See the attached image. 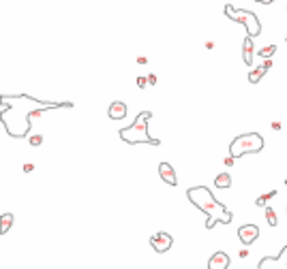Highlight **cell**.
Wrapping results in <instances>:
<instances>
[{
    "instance_id": "obj_1",
    "label": "cell",
    "mask_w": 287,
    "mask_h": 269,
    "mask_svg": "<svg viewBox=\"0 0 287 269\" xmlns=\"http://www.w3.org/2000/svg\"><path fill=\"white\" fill-rule=\"evenodd\" d=\"M187 199L208 216V220H206V229L208 231L214 225H217V222H223V225H230L232 222V218H234L232 212L227 210L223 203H219L217 199H214L212 192L206 186H193V188H189L187 190Z\"/></svg>"
},
{
    "instance_id": "obj_2",
    "label": "cell",
    "mask_w": 287,
    "mask_h": 269,
    "mask_svg": "<svg viewBox=\"0 0 287 269\" xmlns=\"http://www.w3.org/2000/svg\"><path fill=\"white\" fill-rule=\"evenodd\" d=\"M150 118H152L150 111H141V114L135 118L133 124L120 130V139H122L125 143H133V145H135V143L161 145V141H159V139H154L152 134L148 132V122H150Z\"/></svg>"
},
{
    "instance_id": "obj_3",
    "label": "cell",
    "mask_w": 287,
    "mask_h": 269,
    "mask_svg": "<svg viewBox=\"0 0 287 269\" xmlns=\"http://www.w3.org/2000/svg\"><path fill=\"white\" fill-rule=\"evenodd\" d=\"M264 150V137L259 132H244L238 134L230 145V156L240 158L244 154H257Z\"/></svg>"
},
{
    "instance_id": "obj_4",
    "label": "cell",
    "mask_w": 287,
    "mask_h": 269,
    "mask_svg": "<svg viewBox=\"0 0 287 269\" xmlns=\"http://www.w3.org/2000/svg\"><path fill=\"white\" fill-rule=\"evenodd\" d=\"M225 15L234 21H238V24H242V26L247 28L249 36H259L261 26H259V19L255 17V13L244 11V9H236L234 5H225Z\"/></svg>"
},
{
    "instance_id": "obj_5",
    "label": "cell",
    "mask_w": 287,
    "mask_h": 269,
    "mask_svg": "<svg viewBox=\"0 0 287 269\" xmlns=\"http://www.w3.org/2000/svg\"><path fill=\"white\" fill-rule=\"evenodd\" d=\"M172 243H174V237L170 235V233H165V231H161V233H157V235H152L150 237V246H152V250L154 252H159V254H163V252H167L172 248Z\"/></svg>"
},
{
    "instance_id": "obj_6",
    "label": "cell",
    "mask_w": 287,
    "mask_h": 269,
    "mask_svg": "<svg viewBox=\"0 0 287 269\" xmlns=\"http://www.w3.org/2000/svg\"><path fill=\"white\" fill-rule=\"evenodd\" d=\"M257 237H259V227L257 225H242L240 229H238V239H240L244 246L253 243Z\"/></svg>"
},
{
    "instance_id": "obj_7",
    "label": "cell",
    "mask_w": 287,
    "mask_h": 269,
    "mask_svg": "<svg viewBox=\"0 0 287 269\" xmlns=\"http://www.w3.org/2000/svg\"><path fill=\"white\" fill-rule=\"evenodd\" d=\"M159 175L161 180L165 182V184H170V186H178V177H176V171L170 163H161L159 165Z\"/></svg>"
},
{
    "instance_id": "obj_8",
    "label": "cell",
    "mask_w": 287,
    "mask_h": 269,
    "mask_svg": "<svg viewBox=\"0 0 287 269\" xmlns=\"http://www.w3.org/2000/svg\"><path fill=\"white\" fill-rule=\"evenodd\" d=\"M230 267V256L225 252H214L208 261V269H227Z\"/></svg>"
},
{
    "instance_id": "obj_9",
    "label": "cell",
    "mask_w": 287,
    "mask_h": 269,
    "mask_svg": "<svg viewBox=\"0 0 287 269\" xmlns=\"http://www.w3.org/2000/svg\"><path fill=\"white\" fill-rule=\"evenodd\" d=\"M270 66H272V60H270V58H268V60H264V64H259L255 71H251V73H249V81H251V83H259V81H261V77L266 75Z\"/></svg>"
},
{
    "instance_id": "obj_10",
    "label": "cell",
    "mask_w": 287,
    "mask_h": 269,
    "mask_svg": "<svg viewBox=\"0 0 287 269\" xmlns=\"http://www.w3.org/2000/svg\"><path fill=\"white\" fill-rule=\"evenodd\" d=\"M107 116H110L112 120H122L127 118V105L122 101H114L110 105V109H107Z\"/></svg>"
},
{
    "instance_id": "obj_11",
    "label": "cell",
    "mask_w": 287,
    "mask_h": 269,
    "mask_svg": "<svg viewBox=\"0 0 287 269\" xmlns=\"http://www.w3.org/2000/svg\"><path fill=\"white\" fill-rule=\"evenodd\" d=\"M242 58H244V64H253V36L249 34L242 43Z\"/></svg>"
},
{
    "instance_id": "obj_12",
    "label": "cell",
    "mask_w": 287,
    "mask_h": 269,
    "mask_svg": "<svg viewBox=\"0 0 287 269\" xmlns=\"http://www.w3.org/2000/svg\"><path fill=\"white\" fill-rule=\"evenodd\" d=\"M214 186L217 188H230L232 186V175L230 173H219L214 177Z\"/></svg>"
},
{
    "instance_id": "obj_13",
    "label": "cell",
    "mask_w": 287,
    "mask_h": 269,
    "mask_svg": "<svg viewBox=\"0 0 287 269\" xmlns=\"http://www.w3.org/2000/svg\"><path fill=\"white\" fill-rule=\"evenodd\" d=\"M266 220H268L270 227H277V222H279V220H277V212H274L272 207H266Z\"/></svg>"
},
{
    "instance_id": "obj_14",
    "label": "cell",
    "mask_w": 287,
    "mask_h": 269,
    "mask_svg": "<svg viewBox=\"0 0 287 269\" xmlns=\"http://www.w3.org/2000/svg\"><path fill=\"white\" fill-rule=\"evenodd\" d=\"M274 52H277V45H268V47H264V50H259L257 54L261 56V58H270V56H274Z\"/></svg>"
},
{
    "instance_id": "obj_15",
    "label": "cell",
    "mask_w": 287,
    "mask_h": 269,
    "mask_svg": "<svg viewBox=\"0 0 287 269\" xmlns=\"http://www.w3.org/2000/svg\"><path fill=\"white\" fill-rule=\"evenodd\" d=\"M11 225H13V214H5L3 216V233H9Z\"/></svg>"
},
{
    "instance_id": "obj_16",
    "label": "cell",
    "mask_w": 287,
    "mask_h": 269,
    "mask_svg": "<svg viewBox=\"0 0 287 269\" xmlns=\"http://www.w3.org/2000/svg\"><path fill=\"white\" fill-rule=\"evenodd\" d=\"M28 141H30V145H34V148H37V145L43 143V137H41V134H32V137H30Z\"/></svg>"
},
{
    "instance_id": "obj_17",
    "label": "cell",
    "mask_w": 287,
    "mask_h": 269,
    "mask_svg": "<svg viewBox=\"0 0 287 269\" xmlns=\"http://www.w3.org/2000/svg\"><path fill=\"white\" fill-rule=\"evenodd\" d=\"M146 85H148L146 77H137V88H146Z\"/></svg>"
},
{
    "instance_id": "obj_18",
    "label": "cell",
    "mask_w": 287,
    "mask_h": 269,
    "mask_svg": "<svg viewBox=\"0 0 287 269\" xmlns=\"http://www.w3.org/2000/svg\"><path fill=\"white\" fill-rule=\"evenodd\" d=\"M266 203H268V201H266V197H264V194H261V197L255 201V205H259V207H266Z\"/></svg>"
},
{
    "instance_id": "obj_19",
    "label": "cell",
    "mask_w": 287,
    "mask_h": 269,
    "mask_svg": "<svg viewBox=\"0 0 287 269\" xmlns=\"http://www.w3.org/2000/svg\"><path fill=\"white\" fill-rule=\"evenodd\" d=\"M146 79H148V85H154V83H157V75H152V73H150Z\"/></svg>"
},
{
    "instance_id": "obj_20",
    "label": "cell",
    "mask_w": 287,
    "mask_h": 269,
    "mask_svg": "<svg viewBox=\"0 0 287 269\" xmlns=\"http://www.w3.org/2000/svg\"><path fill=\"white\" fill-rule=\"evenodd\" d=\"M32 169H34V165L32 163H26V165H24V173H30Z\"/></svg>"
},
{
    "instance_id": "obj_21",
    "label": "cell",
    "mask_w": 287,
    "mask_h": 269,
    "mask_svg": "<svg viewBox=\"0 0 287 269\" xmlns=\"http://www.w3.org/2000/svg\"><path fill=\"white\" fill-rule=\"evenodd\" d=\"M264 197H266V201H270L272 197H277V190H270V192H266V194H264Z\"/></svg>"
},
{
    "instance_id": "obj_22",
    "label": "cell",
    "mask_w": 287,
    "mask_h": 269,
    "mask_svg": "<svg viewBox=\"0 0 287 269\" xmlns=\"http://www.w3.org/2000/svg\"><path fill=\"white\" fill-rule=\"evenodd\" d=\"M234 161H236L234 156H227V158H225V165H227V167H232V165H234Z\"/></svg>"
},
{
    "instance_id": "obj_23",
    "label": "cell",
    "mask_w": 287,
    "mask_h": 269,
    "mask_svg": "<svg viewBox=\"0 0 287 269\" xmlns=\"http://www.w3.org/2000/svg\"><path fill=\"white\" fill-rule=\"evenodd\" d=\"M255 3H259V5H272V3H277V0H255Z\"/></svg>"
},
{
    "instance_id": "obj_24",
    "label": "cell",
    "mask_w": 287,
    "mask_h": 269,
    "mask_svg": "<svg viewBox=\"0 0 287 269\" xmlns=\"http://www.w3.org/2000/svg\"><path fill=\"white\" fill-rule=\"evenodd\" d=\"M274 130H281V122H272V124H270Z\"/></svg>"
},
{
    "instance_id": "obj_25",
    "label": "cell",
    "mask_w": 287,
    "mask_h": 269,
    "mask_svg": "<svg viewBox=\"0 0 287 269\" xmlns=\"http://www.w3.org/2000/svg\"><path fill=\"white\" fill-rule=\"evenodd\" d=\"M285 41H287V34H285Z\"/></svg>"
},
{
    "instance_id": "obj_26",
    "label": "cell",
    "mask_w": 287,
    "mask_h": 269,
    "mask_svg": "<svg viewBox=\"0 0 287 269\" xmlns=\"http://www.w3.org/2000/svg\"><path fill=\"white\" fill-rule=\"evenodd\" d=\"M285 184H287V180H285Z\"/></svg>"
}]
</instances>
